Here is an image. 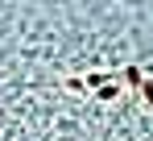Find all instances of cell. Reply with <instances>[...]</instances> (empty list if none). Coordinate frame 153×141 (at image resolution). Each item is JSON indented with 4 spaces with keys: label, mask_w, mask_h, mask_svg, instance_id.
Here are the masks:
<instances>
[{
    "label": "cell",
    "mask_w": 153,
    "mask_h": 141,
    "mask_svg": "<svg viewBox=\"0 0 153 141\" xmlns=\"http://www.w3.org/2000/svg\"><path fill=\"white\" fill-rule=\"evenodd\" d=\"M116 79H120V87H141L145 83V67H124V70H116Z\"/></svg>",
    "instance_id": "obj_1"
},
{
    "label": "cell",
    "mask_w": 153,
    "mask_h": 141,
    "mask_svg": "<svg viewBox=\"0 0 153 141\" xmlns=\"http://www.w3.org/2000/svg\"><path fill=\"white\" fill-rule=\"evenodd\" d=\"M120 92H124L120 83H103V87H100L95 95H100V104H108V100H120Z\"/></svg>",
    "instance_id": "obj_2"
},
{
    "label": "cell",
    "mask_w": 153,
    "mask_h": 141,
    "mask_svg": "<svg viewBox=\"0 0 153 141\" xmlns=\"http://www.w3.org/2000/svg\"><path fill=\"white\" fill-rule=\"evenodd\" d=\"M141 95H145V104L153 108V83H141Z\"/></svg>",
    "instance_id": "obj_3"
}]
</instances>
